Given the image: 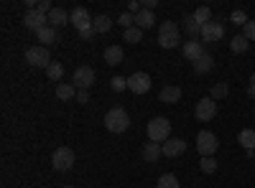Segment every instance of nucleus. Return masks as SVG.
Masks as SVG:
<instances>
[{
	"label": "nucleus",
	"mask_w": 255,
	"mask_h": 188,
	"mask_svg": "<svg viewBox=\"0 0 255 188\" xmlns=\"http://www.w3.org/2000/svg\"><path fill=\"white\" fill-rule=\"evenodd\" d=\"M105 127H108L110 132H125L128 127H130V117H128V112L123 107H113L108 115H105Z\"/></svg>",
	"instance_id": "f257e3e1"
},
{
	"label": "nucleus",
	"mask_w": 255,
	"mask_h": 188,
	"mask_svg": "<svg viewBox=\"0 0 255 188\" xmlns=\"http://www.w3.org/2000/svg\"><path fill=\"white\" fill-rule=\"evenodd\" d=\"M148 137H151V142H166L171 137V122L166 117H153L148 122Z\"/></svg>",
	"instance_id": "f03ea898"
},
{
	"label": "nucleus",
	"mask_w": 255,
	"mask_h": 188,
	"mask_svg": "<svg viewBox=\"0 0 255 188\" xmlns=\"http://www.w3.org/2000/svg\"><path fill=\"white\" fill-rule=\"evenodd\" d=\"M158 44L163 49H176L179 46V26L174 20H163L158 26Z\"/></svg>",
	"instance_id": "7ed1b4c3"
},
{
	"label": "nucleus",
	"mask_w": 255,
	"mask_h": 188,
	"mask_svg": "<svg viewBox=\"0 0 255 188\" xmlns=\"http://www.w3.org/2000/svg\"><path fill=\"white\" fill-rule=\"evenodd\" d=\"M26 61L36 69H49L51 66V54H49L46 46H31L26 51Z\"/></svg>",
	"instance_id": "20e7f679"
},
{
	"label": "nucleus",
	"mask_w": 255,
	"mask_h": 188,
	"mask_svg": "<svg viewBox=\"0 0 255 188\" xmlns=\"http://www.w3.org/2000/svg\"><path fill=\"white\" fill-rule=\"evenodd\" d=\"M217 148H220V142H217L215 132L202 130V132L197 135V150H199V155H202V158H212V155L217 153Z\"/></svg>",
	"instance_id": "39448f33"
},
{
	"label": "nucleus",
	"mask_w": 255,
	"mask_h": 188,
	"mask_svg": "<svg viewBox=\"0 0 255 188\" xmlns=\"http://www.w3.org/2000/svg\"><path fill=\"white\" fill-rule=\"evenodd\" d=\"M194 115H197V120H199V122H209V120H215V115H217V102L212 99V97L199 99V102H197Z\"/></svg>",
	"instance_id": "423d86ee"
},
{
	"label": "nucleus",
	"mask_w": 255,
	"mask_h": 188,
	"mask_svg": "<svg viewBox=\"0 0 255 188\" xmlns=\"http://www.w3.org/2000/svg\"><path fill=\"white\" fill-rule=\"evenodd\" d=\"M51 163H54L56 171H69L72 165H74V150L72 148H56Z\"/></svg>",
	"instance_id": "0eeeda50"
},
{
	"label": "nucleus",
	"mask_w": 255,
	"mask_h": 188,
	"mask_svg": "<svg viewBox=\"0 0 255 188\" xmlns=\"http://www.w3.org/2000/svg\"><path fill=\"white\" fill-rule=\"evenodd\" d=\"M128 89H130L133 94H145L148 89H151V76H148L145 71H135L133 76H128Z\"/></svg>",
	"instance_id": "6e6552de"
},
{
	"label": "nucleus",
	"mask_w": 255,
	"mask_h": 188,
	"mask_svg": "<svg viewBox=\"0 0 255 188\" xmlns=\"http://www.w3.org/2000/svg\"><path fill=\"white\" fill-rule=\"evenodd\" d=\"M92 20H95V18H90V13L84 10V8H74V10L69 13V23L77 28V33L92 28Z\"/></svg>",
	"instance_id": "1a4fd4ad"
},
{
	"label": "nucleus",
	"mask_w": 255,
	"mask_h": 188,
	"mask_svg": "<svg viewBox=\"0 0 255 188\" xmlns=\"http://www.w3.org/2000/svg\"><path fill=\"white\" fill-rule=\"evenodd\" d=\"M23 26L28 28V31H41L44 26H49V15H44V13H38V10H26V15H23Z\"/></svg>",
	"instance_id": "9d476101"
},
{
	"label": "nucleus",
	"mask_w": 255,
	"mask_h": 188,
	"mask_svg": "<svg viewBox=\"0 0 255 188\" xmlns=\"http://www.w3.org/2000/svg\"><path fill=\"white\" fill-rule=\"evenodd\" d=\"M95 84V71L90 66H77L74 69V87L77 89H90Z\"/></svg>",
	"instance_id": "9b49d317"
},
{
	"label": "nucleus",
	"mask_w": 255,
	"mask_h": 188,
	"mask_svg": "<svg viewBox=\"0 0 255 188\" xmlns=\"http://www.w3.org/2000/svg\"><path fill=\"white\" fill-rule=\"evenodd\" d=\"M225 36V26L217 23V20H209L207 26H202V41H207V44H212V41H220Z\"/></svg>",
	"instance_id": "f8f14e48"
},
{
	"label": "nucleus",
	"mask_w": 255,
	"mask_h": 188,
	"mask_svg": "<svg viewBox=\"0 0 255 188\" xmlns=\"http://www.w3.org/2000/svg\"><path fill=\"white\" fill-rule=\"evenodd\" d=\"M161 148H163V155H166V158H179V155L186 150V142H184L181 137H168Z\"/></svg>",
	"instance_id": "ddd939ff"
},
{
	"label": "nucleus",
	"mask_w": 255,
	"mask_h": 188,
	"mask_svg": "<svg viewBox=\"0 0 255 188\" xmlns=\"http://www.w3.org/2000/svg\"><path fill=\"white\" fill-rule=\"evenodd\" d=\"M181 54H184V59H189L191 64L202 56V54H207L204 51V46H202V41H186L184 44V49H181Z\"/></svg>",
	"instance_id": "4468645a"
},
{
	"label": "nucleus",
	"mask_w": 255,
	"mask_h": 188,
	"mask_svg": "<svg viewBox=\"0 0 255 188\" xmlns=\"http://www.w3.org/2000/svg\"><path fill=\"white\" fill-rule=\"evenodd\" d=\"M161 155H163L161 142H145V145H143V160H145V163H158Z\"/></svg>",
	"instance_id": "2eb2a0df"
},
{
	"label": "nucleus",
	"mask_w": 255,
	"mask_h": 188,
	"mask_svg": "<svg viewBox=\"0 0 255 188\" xmlns=\"http://www.w3.org/2000/svg\"><path fill=\"white\" fill-rule=\"evenodd\" d=\"M153 23H156V15H153V10H140L138 15H135V26L140 28V31H145V28H153Z\"/></svg>",
	"instance_id": "dca6fc26"
},
{
	"label": "nucleus",
	"mask_w": 255,
	"mask_h": 188,
	"mask_svg": "<svg viewBox=\"0 0 255 188\" xmlns=\"http://www.w3.org/2000/svg\"><path fill=\"white\" fill-rule=\"evenodd\" d=\"M67 23H69V13H67V10L54 8V10L49 13V26H54V28H61V26H67Z\"/></svg>",
	"instance_id": "f3484780"
},
{
	"label": "nucleus",
	"mask_w": 255,
	"mask_h": 188,
	"mask_svg": "<svg viewBox=\"0 0 255 188\" xmlns=\"http://www.w3.org/2000/svg\"><path fill=\"white\" fill-rule=\"evenodd\" d=\"M123 49L120 46H108L105 49V64H110V66H118V64H123Z\"/></svg>",
	"instance_id": "a211bd4d"
},
{
	"label": "nucleus",
	"mask_w": 255,
	"mask_h": 188,
	"mask_svg": "<svg viewBox=\"0 0 255 188\" xmlns=\"http://www.w3.org/2000/svg\"><path fill=\"white\" fill-rule=\"evenodd\" d=\"M158 99H161L163 104H176V102L181 99V89H179V87H163L161 94H158Z\"/></svg>",
	"instance_id": "6ab92c4d"
},
{
	"label": "nucleus",
	"mask_w": 255,
	"mask_h": 188,
	"mask_svg": "<svg viewBox=\"0 0 255 188\" xmlns=\"http://www.w3.org/2000/svg\"><path fill=\"white\" fill-rule=\"evenodd\" d=\"M212 66H215V59H212L209 54H202V56L194 61V71H197V74H209Z\"/></svg>",
	"instance_id": "aec40b11"
},
{
	"label": "nucleus",
	"mask_w": 255,
	"mask_h": 188,
	"mask_svg": "<svg viewBox=\"0 0 255 188\" xmlns=\"http://www.w3.org/2000/svg\"><path fill=\"white\" fill-rule=\"evenodd\" d=\"M181 23H184V31H186L191 38H194V41H197V36H202V26L194 20V15H184Z\"/></svg>",
	"instance_id": "412c9836"
},
{
	"label": "nucleus",
	"mask_w": 255,
	"mask_h": 188,
	"mask_svg": "<svg viewBox=\"0 0 255 188\" xmlns=\"http://www.w3.org/2000/svg\"><path fill=\"white\" fill-rule=\"evenodd\" d=\"M56 97L61 99V102H69V99H74L77 97V87L74 84H56Z\"/></svg>",
	"instance_id": "4be33fe9"
},
{
	"label": "nucleus",
	"mask_w": 255,
	"mask_h": 188,
	"mask_svg": "<svg viewBox=\"0 0 255 188\" xmlns=\"http://www.w3.org/2000/svg\"><path fill=\"white\" fill-rule=\"evenodd\" d=\"M36 36H38V41H41L44 46H49V44H56V41H59V38H56V28H54V26H44V28H41Z\"/></svg>",
	"instance_id": "5701e85b"
},
{
	"label": "nucleus",
	"mask_w": 255,
	"mask_h": 188,
	"mask_svg": "<svg viewBox=\"0 0 255 188\" xmlns=\"http://www.w3.org/2000/svg\"><path fill=\"white\" fill-rule=\"evenodd\" d=\"M238 142L243 145L245 150H255V130H243L238 135Z\"/></svg>",
	"instance_id": "b1692460"
},
{
	"label": "nucleus",
	"mask_w": 255,
	"mask_h": 188,
	"mask_svg": "<svg viewBox=\"0 0 255 188\" xmlns=\"http://www.w3.org/2000/svg\"><path fill=\"white\" fill-rule=\"evenodd\" d=\"M248 46H250V41H248L243 33H238L235 38L230 41V49L235 51V54H245V51H248Z\"/></svg>",
	"instance_id": "393cba45"
},
{
	"label": "nucleus",
	"mask_w": 255,
	"mask_h": 188,
	"mask_svg": "<svg viewBox=\"0 0 255 188\" xmlns=\"http://www.w3.org/2000/svg\"><path fill=\"white\" fill-rule=\"evenodd\" d=\"M92 26H95L97 33H108V31L113 28V20H110V15H97V18L92 20Z\"/></svg>",
	"instance_id": "a878e982"
},
{
	"label": "nucleus",
	"mask_w": 255,
	"mask_h": 188,
	"mask_svg": "<svg viewBox=\"0 0 255 188\" xmlns=\"http://www.w3.org/2000/svg\"><path fill=\"white\" fill-rule=\"evenodd\" d=\"M191 15H194V20H197L199 26H207L209 20H212V10H209L207 5H199V8H197L194 13H191Z\"/></svg>",
	"instance_id": "bb28decb"
},
{
	"label": "nucleus",
	"mask_w": 255,
	"mask_h": 188,
	"mask_svg": "<svg viewBox=\"0 0 255 188\" xmlns=\"http://www.w3.org/2000/svg\"><path fill=\"white\" fill-rule=\"evenodd\" d=\"M46 76H49L51 81H61V76H64V66L59 64V61H51V66L46 69Z\"/></svg>",
	"instance_id": "cd10ccee"
},
{
	"label": "nucleus",
	"mask_w": 255,
	"mask_h": 188,
	"mask_svg": "<svg viewBox=\"0 0 255 188\" xmlns=\"http://www.w3.org/2000/svg\"><path fill=\"white\" fill-rule=\"evenodd\" d=\"M158 188H179V178L174 173H163L158 178Z\"/></svg>",
	"instance_id": "c85d7f7f"
},
{
	"label": "nucleus",
	"mask_w": 255,
	"mask_h": 188,
	"mask_svg": "<svg viewBox=\"0 0 255 188\" xmlns=\"http://www.w3.org/2000/svg\"><path fill=\"white\" fill-rule=\"evenodd\" d=\"M199 168H202V173L212 176V173L217 171V160H215V158H202V160H199Z\"/></svg>",
	"instance_id": "c756f323"
},
{
	"label": "nucleus",
	"mask_w": 255,
	"mask_h": 188,
	"mask_svg": "<svg viewBox=\"0 0 255 188\" xmlns=\"http://www.w3.org/2000/svg\"><path fill=\"white\" fill-rule=\"evenodd\" d=\"M123 38L130 41V44H138V41H143V31H140L138 26H133V28H128V31L123 33Z\"/></svg>",
	"instance_id": "7c9ffc66"
},
{
	"label": "nucleus",
	"mask_w": 255,
	"mask_h": 188,
	"mask_svg": "<svg viewBox=\"0 0 255 188\" xmlns=\"http://www.w3.org/2000/svg\"><path fill=\"white\" fill-rule=\"evenodd\" d=\"M227 94H230V87H227V84H215V87H212V94H209V97L215 99V102H220V99H225Z\"/></svg>",
	"instance_id": "2f4dec72"
},
{
	"label": "nucleus",
	"mask_w": 255,
	"mask_h": 188,
	"mask_svg": "<svg viewBox=\"0 0 255 188\" xmlns=\"http://www.w3.org/2000/svg\"><path fill=\"white\" fill-rule=\"evenodd\" d=\"M230 20H232V23H235V26H243V28H245L250 18H248V13H243V10H235V13L230 15Z\"/></svg>",
	"instance_id": "473e14b6"
},
{
	"label": "nucleus",
	"mask_w": 255,
	"mask_h": 188,
	"mask_svg": "<svg viewBox=\"0 0 255 188\" xmlns=\"http://www.w3.org/2000/svg\"><path fill=\"white\" fill-rule=\"evenodd\" d=\"M118 23L128 31V28H133V26H135V15H133V13H123V15L118 18Z\"/></svg>",
	"instance_id": "72a5a7b5"
},
{
	"label": "nucleus",
	"mask_w": 255,
	"mask_h": 188,
	"mask_svg": "<svg viewBox=\"0 0 255 188\" xmlns=\"http://www.w3.org/2000/svg\"><path fill=\"white\" fill-rule=\"evenodd\" d=\"M110 87H113V92H123V89H128V79L125 76H113Z\"/></svg>",
	"instance_id": "f704fd0d"
},
{
	"label": "nucleus",
	"mask_w": 255,
	"mask_h": 188,
	"mask_svg": "<svg viewBox=\"0 0 255 188\" xmlns=\"http://www.w3.org/2000/svg\"><path fill=\"white\" fill-rule=\"evenodd\" d=\"M243 36L248 41H255V20H248V26L243 28Z\"/></svg>",
	"instance_id": "c9c22d12"
},
{
	"label": "nucleus",
	"mask_w": 255,
	"mask_h": 188,
	"mask_svg": "<svg viewBox=\"0 0 255 188\" xmlns=\"http://www.w3.org/2000/svg\"><path fill=\"white\" fill-rule=\"evenodd\" d=\"M36 10H38V13H44V15H49V13H51L54 8H51V3H49V0H38Z\"/></svg>",
	"instance_id": "e433bc0d"
},
{
	"label": "nucleus",
	"mask_w": 255,
	"mask_h": 188,
	"mask_svg": "<svg viewBox=\"0 0 255 188\" xmlns=\"http://www.w3.org/2000/svg\"><path fill=\"white\" fill-rule=\"evenodd\" d=\"M77 102H79V104H87V102H90L87 89H77Z\"/></svg>",
	"instance_id": "4c0bfd02"
},
{
	"label": "nucleus",
	"mask_w": 255,
	"mask_h": 188,
	"mask_svg": "<svg viewBox=\"0 0 255 188\" xmlns=\"http://www.w3.org/2000/svg\"><path fill=\"white\" fill-rule=\"evenodd\" d=\"M95 36H97V31H95V26H92V28H87V31H82V33H79V38H84V41H90V38H95Z\"/></svg>",
	"instance_id": "58836bf2"
},
{
	"label": "nucleus",
	"mask_w": 255,
	"mask_h": 188,
	"mask_svg": "<svg viewBox=\"0 0 255 188\" xmlns=\"http://www.w3.org/2000/svg\"><path fill=\"white\" fill-rule=\"evenodd\" d=\"M248 94L255 97V71H253V76H250V81H248Z\"/></svg>",
	"instance_id": "ea45409f"
},
{
	"label": "nucleus",
	"mask_w": 255,
	"mask_h": 188,
	"mask_svg": "<svg viewBox=\"0 0 255 188\" xmlns=\"http://www.w3.org/2000/svg\"><path fill=\"white\" fill-rule=\"evenodd\" d=\"M156 5H158V0H143V8L145 10H153Z\"/></svg>",
	"instance_id": "a19ab883"
},
{
	"label": "nucleus",
	"mask_w": 255,
	"mask_h": 188,
	"mask_svg": "<svg viewBox=\"0 0 255 188\" xmlns=\"http://www.w3.org/2000/svg\"><path fill=\"white\" fill-rule=\"evenodd\" d=\"M64 188H74V186H64Z\"/></svg>",
	"instance_id": "79ce46f5"
}]
</instances>
